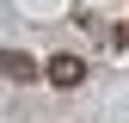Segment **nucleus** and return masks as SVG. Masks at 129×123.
Wrapping results in <instances>:
<instances>
[{"label": "nucleus", "instance_id": "f257e3e1", "mask_svg": "<svg viewBox=\"0 0 129 123\" xmlns=\"http://www.w3.org/2000/svg\"><path fill=\"white\" fill-rule=\"evenodd\" d=\"M43 80L68 92V86H80V80H86V61H80V55H49V61H43Z\"/></svg>", "mask_w": 129, "mask_h": 123}, {"label": "nucleus", "instance_id": "f03ea898", "mask_svg": "<svg viewBox=\"0 0 129 123\" xmlns=\"http://www.w3.org/2000/svg\"><path fill=\"white\" fill-rule=\"evenodd\" d=\"M0 74H6V80H43V61H31L25 49H0Z\"/></svg>", "mask_w": 129, "mask_h": 123}, {"label": "nucleus", "instance_id": "7ed1b4c3", "mask_svg": "<svg viewBox=\"0 0 129 123\" xmlns=\"http://www.w3.org/2000/svg\"><path fill=\"white\" fill-rule=\"evenodd\" d=\"M117 43H129V19H123V25H117Z\"/></svg>", "mask_w": 129, "mask_h": 123}]
</instances>
